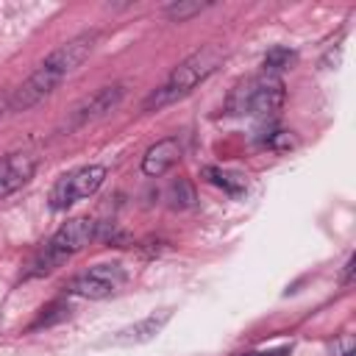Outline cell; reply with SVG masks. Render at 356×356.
<instances>
[{
  "label": "cell",
  "mask_w": 356,
  "mask_h": 356,
  "mask_svg": "<svg viewBox=\"0 0 356 356\" xmlns=\"http://www.w3.org/2000/svg\"><path fill=\"white\" fill-rule=\"evenodd\" d=\"M122 284H125V270L120 264H95L86 273L75 275L67 284V292L86 298V300H103V298L114 295Z\"/></svg>",
  "instance_id": "5b68a950"
},
{
  "label": "cell",
  "mask_w": 356,
  "mask_h": 356,
  "mask_svg": "<svg viewBox=\"0 0 356 356\" xmlns=\"http://www.w3.org/2000/svg\"><path fill=\"white\" fill-rule=\"evenodd\" d=\"M97 222L89 220V217H72L67 220L47 242L44 253H42V261H39V270L36 273H47L53 270L58 261H64L67 256H75L78 250H83L95 236H97Z\"/></svg>",
  "instance_id": "3957f363"
},
{
  "label": "cell",
  "mask_w": 356,
  "mask_h": 356,
  "mask_svg": "<svg viewBox=\"0 0 356 356\" xmlns=\"http://www.w3.org/2000/svg\"><path fill=\"white\" fill-rule=\"evenodd\" d=\"M3 111H8V95H0V117Z\"/></svg>",
  "instance_id": "e0dca14e"
},
{
  "label": "cell",
  "mask_w": 356,
  "mask_h": 356,
  "mask_svg": "<svg viewBox=\"0 0 356 356\" xmlns=\"http://www.w3.org/2000/svg\"><path fill=\"white\" fill-rule=\"evenodd\" d=\"M61 81H64V78H61L56 70L39 64V67L8 95V111H28L31 106H36V103H42L47 95H53Z\"/></svg>",
  "instance_id": "8992f818"
},
{
  "label": "cell",
  "mask_w": 356,
  "mask_h": 356,
  "mask_svg": "<svg viewBox=\"0 0 356 356\" xmlns=\"http://www.w3.org/2000/svg\"><path fill=\"white\" fill-rule=\"evenodd\" d=\"M203 178H206L209 184L225 189L228 195H239V192H245V186H248L242 175L228 172V170H220V167H206V170H203Z\"/></svg>",
  "instance_id": "7c38bea8"
},
{
  "label": "cell",
  "mask_w": 356,
  "mask_h": 356,
  "mask_svg": "<svg viewBox=\"0 0 356 356\" xmlns=\"http://www.w3.org/2000/svg\"><path fill=\"white\" fill-rule=\"evenodd\" d=\"M350 273H353V256H350V259H348V264H345V278H342L345 284H350Z\"/></svg>",
  "instance_id": "2e32d148"
},
{
  "label": "cell",
  "mask_w": 356,
  "mask_h": 356,
  "mask_svg": "<svg viewBox=\"0 0 356 356\" xmlns=\"http://www.w3.org/2000/svg\"><path fill=\"white\" fill-rule=\"evenodd\" d=\"M222 50L217 44H206L200 50H195L192 56H186L178 67H172V72L145 97L142 111H161L164 106L178 103L181 97H186L200 81H206L222 61Z\"/></svg>",
  "instance_id": "6da1fadb"
},
{
  "label": "cell",
  "mask_w": 356,
  "mask_h": 356,
  "mask_svg": "<svg viewBox=\"0 0 356 356\" xmlns=\"http://www.w3.org/2000/svg\"><path fill=\"white\" fill-rule=\"evenodd\" d=\"M120 100H122V83H111V86H103V89L92 92L89 97H83V100H81V103L72 108L67 128H70V131L83 128L86 122H92V120L103 117L106 111H111V108H114Z\"/></svg>",
  "instance_id": "9c48e42d"
},
{
  "label": "cell",
  "mask_w": 356,
  "mask_h": 356,
  "mask_svg": "<svg viewBox=\"0 0 356 356\" xmlns=\"http://www.w3.org/2000/svg\"><path fill=\"white\" fill-rule=\"evenodd\" d=\"M206 6H209V3H200V0H192V3L178 0V3H170V6L164 8V14H167L170 19H175V22H184V19L195 17V14H200Z\"/></svg>",
  "instance_id": "5bb4252c"
},
{
  "label": "cell",
  "mask_w": 356,
  "mask_h": 356,
  "mask_svg": "<svg viewBox=\"0 0 356 356\" xmlns=\"http://www.w3.org/2000/svg\"><path fill=\"white\" fill-rule=\"evenodd\" d=\"M106 181V167L103 164H86V167H78L72 172H64L53 189H50V209L53 211H64L70 209L72 203L95 195Z\"/></svg>",
  "instance_id": "277c9868"
},
{
  "label": "cell",
  "mask_w": 356,
  "mask_h": 356,
  "mask_svg": "<svg viewBox=\"0 0 356 356\" xmlns=\"http://www.w3.org/2000/svg\"><path fill=\"white\" fill-rule=\"evenodd\" d=\"M170 314H172L170 309H164V312H153V314H147L145 320H139V323L122 328L111 342H114V345H142V342H150V339L167 325Z\"/></svg>",
  "instance_id": "8fae6325"
},
{
  "label": "cell",
  "mask_w": 356,
  "mask_h": 356,
  "mask_svg": "<svg viewBox=\"0 0 356 356\" xmlns=\"http://www.w3.org/2000/svg\"><path fill=\"white\" fill-rule=\"evenodd\" d=\"M289 353V348H278V350H261V353H245V356H286Z\"/></svg>",
  "instance_id": "9a60e30c"
},
{
  "label": "cell",
  "mask_w": 356,
  "mask_h": 356,
  "mask_svg": "<svg viewBox=\"0 0 356 356\" xmlns=\"http://www.w3.org/2000/svg\"><path fill=\"white\" fill-rule=\"evenodd\" d=\"M292 61H295V53H292L289 47H273V50H267V56H264V72L278 75V72L286 70Z\"/></svg>",
  "instance_id": "4fadbf2b"
},
{
  "label": "cell",
  "mask_w": 356,
  "mask_h": 356,
  "mask_svg": "<svg viewBox=\"0 0 356 356\" xmlns=\"http://www.w3.org/2000/svg\"><path fill=\"white\" fill-rule=\"evenodd\" d=\"M181 153H184V145L178 136H164L159 139L156 145H150L142 156V172L150 175V178H159L164 175L167 170H172L178 161H181Z\"/></svg>",
  "instance_id": "30bf717a"
},
{
  "label": "cell",
  "mask_w": 356,
  "mask_h": 356,
  "mask_svg": "<svg viewBox=\"0 0 356 356\" xmlns=\"http://www.w3.org/2000/svg\"><path fill=\"white\" fill-rule=\"evenodd\" d=\"M95 42H97V31L78 33V36H72L70 42L58 44L42 64L50 67V70H56L61 78H67L70 72H75V70L89 58V53L95 50Z\"/></svg>",
  "instance_id": "52a82bcc"
},
{
  "label": "cell",
  "mask_w": 356,
  "mask_h": 356,
  "mask_svg": "<svg viewBox=\"0 0 356 356\" xmlns=\"http://www.w3.org/2000/svg\"><path fill=\"white\" fill-rule=\"evenodd\" d=\"M284 81L281 75L273 72H259L245 81H239L228 100H225V114L231 117H253V120H270L281 111L284 106Z\"/></svg>",
  "instance_id": "7a4b0ae2"
},
{
  "label": "cell",
  "mask_w": 356,
  "mask_h": 356,
  "mask_svg": "<svg viewBox=\"0 0 356 356\" xmlns=\"http://www.w3.org/2000/svg\"><path fill=\"white\" fill-rule=\"evenodd\" d=\"M36 164H39V159L33 153H28V150L6 153L0 159V200L14 195L17 189H22L33 178Z\"/></svg>",
  "instance_id": "ba28073f"
}]
</instances>
